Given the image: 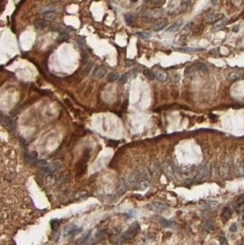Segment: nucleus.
I'll use <instances>...</instances> for the list:
<instances>
[{
    "label": "nucleus",
    "mask_w": 244,
    "mask_h": 245,
    "mask_svg": "<svg viewBox=\"0 0 244 245\" xmlns=\"http://www.w3.org/2000/svg\"><path fill=\"white\" fill-rule=\"evenodd\" d=\"M126 184H128L129 186L130 187H137L139 184V177L137 174H129L127 176V181L125 182Z\"/></svg>",
    "instance_id": "nucleus-9"
},
{
    "label": "nucleus",
    "mask_w": 244,
    "mask_h": 245,
    "mask_svg": "<svg viewBox=\"0 0 244 245\" xmlns=\"http://www.w3.org/2000/svg\"><path fill=\"white\" fill-rule=\"evenodd\" d=\"M167 25V21L166 20H161V21H157L154 25H153V30L155 31H160L162 30H163Z\"/></svg>",
    "instance_id": "nucleus-14"
},
{
    "label": "nucleus",
    "mask_w": 244,
    "mask_h": 245,
    "mask_svg": "<svg viewBox=\"0 0 244 245\" xmlns=\"http://www.w3.org/2000/svg\"><path fill=\"white\" fill-rule=\"evenodd\" d=\"M134 19H135V17H134V15H133V14H131V13H128V14H126V15H125V20H126V22H127V23L130 24V23H132V22L134 21Z\"/></svg>",
    "instance_id": "nucleus-32"
},
{
    "label": "nucleus",
    "mask_w": 244,
    "mask_h": 245,
    "mask_svg": "<svg viewBox=\"0 0 244 245\" xmlns=\"http://www.w3.org/2000/svg\"><path fill=\"white\" fill-rule=\"evenodd\" d=\"M0 123L8 128H11L13 126V121H12V119L9 117H6V116L0 117Z\"/></svg>",
    "instance_id": "nucleus-11"
},
{
    "label": "nucleus",
    "mask_w": 244,
    "mask_h": 245,
    "mask_svg": "<svg viewBox=\"0 0 244 245\" xmlns=\"http://www.w3.org/2000/svg\"><path fill=\"white\" fill-rule=\"evenodd\" d=\"M143 75L147 77L149 80H154L155 79V73L152 71V70H149V69H145L143 71Z\"/></svg>",
    "instance_id": "nucleus-23"
},
{
    "label": "nucleus",
    "mask_w": 244,
    "mask_h": 245,
    "mask_svg": "<svg viewBox=\"0 0 244 245\" xmlns=\"http://www.w3.org/2000/svg\"><path fill=\"white\" fill-rule=\"evenodd\" d=\"M218 205L217 202H214V201H207L206 202L204 205H203V207L204 209H213L215 207Z\"/></svg>",
    "instance_id": "nucleus-22"
},
{
    "label": "nucleus",
    "mask_w": 244,
    "mask_h": 245,
    "mask_svg": "<svg viewBox=\"0 0 244 245\" xmlns=\"http://www.w3.org/2000/svg\"><path fill=\"white\" fill-rule=\"evenodd\" d=\"M137 35L142 39H149L151 37V34L149 32H138Z\"/></svg>",
    "instance_id": "nucleus-35"
},
{
    "label": "nucleus",
    "mask_w": 244,
    "mask_h": 245,
    "mask_svg": "<svg viewBox=\"0 0 244 245\" xmlns=\"http://www.w3.org/2000/svg\"><path fill=\"white\" fill-rule=\"evenodd\" d=\"M242 164H243V168H244V159H243V161H242Z\"/></svg>",
    "instance_id": "nucleus-47"
},
{
    "label": "nucleus",
    "mask_w": 244,
    "mask_h": 245,
    "mask_svg": "<svg viewBox=\"0 0 244 245\" xmlns=\"http://www.w3.org/2000/svg\"><path fill=\"white\" fill-rule=\"evenodd\" d=\"M177 6H178V2L177 1H173V2H171L169 4V8L170 9H174V8L177 7Z\"/></svg>",
    "instance_id": "nucleus-39"
},
{
    "label": "nucleus",
    "mask_w": 244,
    "mask_h": 245,
    "mask_svg": "<svg viewBox=\"0 0 244 245\" xmlns=\"http://www.w3.org/2000/svg\"><path fill=\"white\" fill-rule=\"evenodd\" d=\"M108 145H111V146H117L118 145V141H108Z\"/></svg>",
    "instance_id": "nucleus-43"
},
{
    "label": "nucleus",
    "mask_w": 244,
    "mask_h": 245,
    "mask_svg": "<svg viewBox=\"0 0 244 245\" xmlns=\"http://www.w3.org/2000/svg\"><path fill=\"white\" fill-rule=\"evenodd\" d=\"M236 204H237L238 207H240V206H241V205L244 204V195H239V197L237 198V199H236Z\"/></svg>",
    "instance_id": "nucleus-34"
},
{
    "label": "nucleus",
    "mask_w": 244,
    "mask_h": 245,
    "mask_svg": "<svg viewBox=\"0 0 244 245\" xmlns=\"http://www.w3.org/2000/svg\"><path fill=\"white\" fill-rule=\"evenodd\" d=\"M155 77L159 80L160 82H165L168 79V75L166 72L163 71H158L155 73Z\"/></svg>",
    "instance_id": "nucleus-16"
},
{
    "label": "nucleus",
    "mask_w": 244,
    "mask_h": 245,
    "mask_svg": "<svg viewBox=\"0 0 244 245\" xmlns=\"http://www.w3.org/2000/svg\"><path fill=\"white\" fill-rule=\"evenodd\" d=\"M90 234H91V231H89L88 233H87V234H84L83 237H81L78 241H77V243L78 244H82L83 242H84L85 241H87L88 238H89V236H90Z\"/></svg>",
    "instance_id": "nucleus-33"
},
{
    "label": "nucleus",
    "mask_w": 244,
    "mask_h": 245,
    "mask_svg": "<svg viewBox=\"0 0 244 245\" xmlns=\"http://www.w3.org/2000/svg\"><path fill=\"white\" fill-rule=\"evenodd\" d=\"M149 181H147V180H141V181H140L139 182V184H138V186H137V188L139 189V190H145V189H147L148 188V187H149Z\"/></svg>",
    "instance_id": "nucleus-20"
},
{
    "label": "nucleus",
    "mask_w": 244,
    "mask_h": 245,
    "mask_svg": "<svg viewBox=\"0 0 244 245\" xmlns=\"http://www.w3.org/2000/svg\"><path fill=\"white\" fill-rule=\"evenodd\" d=\"M87 66H88V67H87V68L84 69V75H87V73H89V71H90V69H91V67H92V64H89Z\"/></svg>",
    "instance_id": "nucleus-41"
},
{
    "label": "nucleus",
    "mask_w": 244,
    "mask_h": 245,
    "mask_svg": "<svg viewBox=\"0 0 244 245\" xmlns=\"http://www.w3.org/2000/svg\"><path fill=\"white\" fill-rule=\"evenodd\" d=\"M192 26H193L192 22L186 23V26L184 27V29L182 30V33H183V34H186V33H188V32L190 31V30L192 29Z\"/></svg>",
    "instance_id": "nucleus-31"
},
{
    "label": "nucleus",
    "mask_w": 244,
    "mask_h": 245,
    "mask_svg": "<svg viewBox=\"0 0 244 245\" xmlns=\"http://www.w3.org/2000/svg\"><path fill=\"white\" fill-rule=\"evenodd\" d=\"M194 66H196V68H197V71H200V72H202L204 73L209 72L207 66L205 64H203V63H197V64H194Z\"/></svg>",
    "instance_id": "nucleus-21"
},
{
    "label": "nucleus",
    "mask_w": 244,
    "mask_h": 245,
    "mask_svg": "<svg viewBox=\"0 0 244 245\" xmlns=\"http://www.w3.org/2000/svg\"><path fill=\"white\" fill-rule=\"evenodd\" d=\"M137 172H138V175L140 176L142 178V180H147V181H151L152 180V174L151 171L142 164L139 165L137 167Z\"/></svg>",
    "instance_id": "nucleus-4"
},
{
    "label": "nucleus",
    "mask_w": 244,
    "mask_h": 245,
    "mask_svg": "<svg viewBox=\"0 0 244 245\" xmlns=\"http://www.w3.org/2000/svg\"><path fill=\"white\" fill-rule=\"evenodd\" d=\"M52 239L53 241H57V240L59 239V231H58V230L53 231V233H52Z\"/></svg>",
    "instance_id": "nucleus-40"
},
{
    "label": "nucleus",
    "mask_w": 244,
    "mask_h": 245,
    "mask_svg": "<svg viewBox=\"0 0 244 245\" xmlns=\"http://www.w3.org/2000/svg\"><path fill=\"white\" fill-rule=\"evenodd\" d=\"M173 80H174V83H178V81H179V75H173Z\"/></svg>",
    "instance_id": "nucleus-42"
},
{
    "label": "nucleus",
    "mask_w": 244,
    "mask_h": 245,
    "mask_svg": "<svg viewBox=\"0 0 244 245\" xmlns=\"http://www.w3.org/2000/svg\"><path fill=\"white\" fill-rule=\"evenodd\" d=\"M139 229H140V225H139V223H138L137 221H135V222H133V223L129 227L128 230L125 231L124 233L121 235V237L124 239L125 241H129V240L134 238V237H135V236L137 235V233L139 232Z\"/></svg>",
    "instance_id": "nucleus-2"
},
{
    "label": "nucleus",
    "mask_w": 244,
    "mask_h": 245,
    "mask_svg": "<svg viewBox=\"0 0 244 245\" xmlns=\"http://www.w3.org/2000/svg\"><path fill=\"white\" fill-rule=\"evenodd\" d=\"M211 175V165L210 164L206 163L205 164H203L197 171V174L196 175V177L194 179L200 181V180H204L206 178H209Z\"/></svg>",
    "instance_id": "nucleus-1"
},
{
    "label": "nucleus",
    "mask_w": 244,
    "mask_h": 245,
    "mask_svg": "<svg viewBox=\"0 0 244 245\" xmlns=\"http://www.w3.org/2000/svg\"><path fill=\"white\" fill-rule=\"evenodd\" d=\"M237 229H238V227H237L236 223H232L231 226L229 227V231H231V232H236Z\"/></svg>",
    "instance_id": "nucleus-38"
},
{
    "label": "nucleus",
    "mask_w": 244,
    "mask_h": 245,
    "mask_svg": "<svg viewBox=\"0 0 244 245\" xmlns=\"http://www.w3.org/2000/svg\"><path fill=\"white\" fill-rule=\"evenodd\" d=\"M118 78H119V75H118V73H109L108 76H107V80L109 82H115Z\"/></svg>",
    "instance_id": "nucleus-27"
},
{
    "label": "nucleus",
    "mask_w": 244,
    "mask_h": 245,
    "mask_svg": "<svg viewBox=\"0 0 244 245\" xmlns=\"http://www.w3.org/2000/svg\"><path fill=\"white\" fill-rule=\"evenodd\" d=\"M179 51H183V52H189V53H194V52H200V51H203L204 49H200V48H188V47H186V48H179L178 49Z\"/></svg>",
    "instance_id": "nucleus-26"
},
{
    "label": "nucleus",
    "mask_w": 244,
    "mask_h": 245,
    "mask_svg": "<svg viewBox=\"0 0 244 245\" xmlns=\"http://www.w3.org/2000/svg\"><path fill=\"white\" fill-rule=\"evenodd\" d=\"M117 190H118V193L119 195H123L126 190H127V187H126V183L124 180L120 179L118 183V186H117Z\"/></svg>",
    "instance_id": "nucleus-12"
},
{
    "label": "nucleus",
    "mask_w": 244,
    "mask_h": 245,
    "mask_svg": "<svg viewBox=\"0 0 244 245\" xmlns=\"http://www.w3.org/2000/svg\"><path fill=\"white\" fill-rule=\"evenodd\" d=\"M240 245H244V238L241 240V242H240Z\"/></svg>",
    "instance_id": "nucleus-45"
},
{
    "label": "nucleus",
    "mask_w": 244,
    "mask_h": 245,
    "mask_svg": "<svg viewBox=\"0 0 244 245\" xmlns=\"http://www.w3.org/2000/svg\"><path fill=\"white\" fill-rule=\"evenodd\" d=\"M82 230L81 228L77 227L76 225L75 224H70V225H67L65 228H64V236L65 237H69V236H75L77 235L79 232Z\"/></svg>",
    "instance_id": "nucleus-6"
},
{
    "label": "nucleus",
    "mask_w": 244,
    "mask_h": 245,
    "mask_svg": "<svg viewBox=\"0 0 244 245\" xmlns=\"http://www.w3.org/2000/svg\"><path fill=\"white\" fill-rule=\"evenodd\" d=\"M205 19L207 22H213L216 20H219V16L217 14H209V15H206Z\"/></svg>",
    "instance_id": "nucleus-25"
},
{
    "label": "nucleus",
    "mask_w": 244,
    "mask_h": 245,
    "mask_svg": "<svg viewBox=\"0 0 244 245\" xmlns=\"http://www.w3.org/2000/svg\"><path fill=\"white\" fill-rule=\"evenodd\" d=\"M150 171H151V174H152L155 177H159L161 175V173H162V169H161V166H160V164L158 163V161H152L151 163V166H150Z\"/></svg>",
    "instance_id": "nucleus-7"
},
{
    "label": "nucleus",
    "mask_w": 244,
    "mask_h": 245,
    "mask_svg": "<svg viewBox=\"0 0 244 245\" xmlns=\"http://www.w3.org/2000/svg\"><path fill=\"white\" fill-rule=\"evenodd\" d=\"M219 175L222 179H228L231 175V168L227 163H222L219 166Z\"/></svg>",
    "instance_id": "nucleus-5"
},
{
    "label": "nucleus",
    "mask_w": 244,
    "mask_h": 245,
    "mask_svg": "<svg viewBox=\"0 0 244 245\" xmlns=\"http://www.w3.org/2000/svg\"><path fill=\"white\" fill-rule=\"evenodd\" d=\"M240 78V73H230L228 75V79L229 81H235Z\"/></svg>",
    "instance_id": "nucleus-28"
},
{
    "label": "nucleus",
    "mask_w": 244,
    "mask_h": 245,
    "mask_svg": "<svg viewBox=\"0 0 244 245\" xmlns=\"http://www.w3.org/2000/svg\"><path fill=\"white\" fill-rule=\"evenodd\" d=\"M242 221H243V223H244V213H243V216H242Z\"/></svg>",
    "instance_id": "nucleus-46"
},
{
    "label": "nucleus",
    "mask_w": 244,
    "mask_h": 245,
    "mask_svg": "<svg viewBox=\"0 0 244 245\" xmlns=\"http://www.w3.org/2000/svg\"><path fill=\"white\" fill-rule=\"evenodd\" d=\"M159 219V223L164 227V228H168V227H171L173 225V222L172 221H170V220H167L166 218H158Z\"/></svg>",
    "instance_id": "nucleus-24"
},
{
    "label": "nucleus",
    "mask_w": 244,
    "mask_h": 245,
    "mask_svg": "<svg viewBox=\"0 0 244 245\" xmlns=\"http://www.w3.org/2000/svg\"><path fill=\"white\" fill-rule=\"evenodd\" d=\"M182 24H183V22H182L181 20L176 21V22L173 23L170 27H168V29L166 30V31H167V32H175V31H177V30L181 28Z\"/></svg>",
    "instance_id": "nucleus-13"
},
{
    "label": "nucleus",
    "mask_w": 244,
    "mask_h": 245,
    "mask_svg": "<svg viewBox=\"0 0 244 245\" xmlns=\"http://www.w3.org/2000/svg\"><path fill=\"white\" fill-rule=\"evenodd\" d=\"M129 79V73H125L124 75H122L121 78H120V83L121 84H125Z\"/></svg>",
    "instance_id": "nucleus-37"
},
{
    "label": "nucleus",
    "mask_w": 244,
    "mask_h": 245,
    "mask_svg": "<svg viewBox=\"0 0 244 245\" xmlns=\"http://www.w3.org/2000/svg\"><path fill=\"white\" fill-rule=\"evenodd\" d=\"M34 25L35 27L37 28V29H43L46 27V20L43 19H36L35 22H34Z\"/></svg>",
    "instance_id": "nucleus-19"
},
{
    "label": "nucleus",
    "mask_w": 244,
    "mask_h": 245,
    "mask_svg": "<svg viewBox=\"0 0 244 245\" xmlns=\"http://www.w3.org/2000/svg\"><path fill=\"white\" fill-rule=\"evenodd\" d=\"M196 72H197V68H196V66H194V64L190 65L185 70V75H186V77H192L194 73H196Z\"/></svg>",
    "instance_id": "nucleus-17"
},
{
    "label": "nucleus",
    "mask_w": 244,
    "mask_h": 245,
    "mask_svg": "<svg viewBox=\"0 0 244 245\" xmlns=\"http://www.w3.org/2000/svg\"><path fill=\"white\" fill-rule=\"evenodd\" d=\"M106 73H107V71L104 66H99L94 71L93 76L95 79H100V78H103L106 75Z\"/></svg>",
    "instance_id": "nucleus-10"
},
{
    "label": "nucleus",
    "mask_w": 244,
    "mask_h": 245,
    "mask_svg": "<svg viewBox=\"0 0 244 245\" xmlns=\"http://www.w3.org/2000/svg\"><path fill=\"white\" fill-rule=\"evenodd\" d=\"M238 30H239V26L233 28V31H234V32H236V31H238Z\"/></svg>",
    "instance_id": "nucleus-44"
},
{
    "label": "nucleus",
    "mask_w": 244,
    "mask_h": 245,
    "mask_svg": "<svg viewBox=\"0 0 244 245\" xmlns=\"http://www.w3.org/2000/svg\"><path fill=\"white\" fill-rule=\"evenodd\" d=\"M226 25V19H219L217 20L216 23H215V25L213 27V30H221L224 26Z\"/></svg>",
    "instance_id": "nucleus-18"
},
{
    "label": "nucleus",
    "mask_w": 244,
    "mask_h": 245,
    "mask_svg": "<svg viewBox=\"0 0 244 245\" xmlns=\"http://www.w3.org/2000/svg\"><path fill=\"white\" fill-rule=\"evenodd\" d=\"M59 220L58 219H52L51 220V227H52V229L53 231H56L58 230V228H59Z\"/></svg>",
    "instance_id": "nucleus-30"
},
{
    "label": "nucleus",
    "mask_w": 244,
    "mask_h": 245,
    "mask_svg": "<svg viewBox=\"0 0 244 245\" xmlns=\"http://www.w3.org/2000/svg\"><path fill=\"white\" fill-rule=\"evenodd\" d=\"M147 207L154 212H163L167 209L168 207L164 203H162L159 201H152L147 205Z\"/></svg>",
    "instance_id": "nucleus-3"
},
{
    "label": "nucleus",
    "mask_w": 244,
    "mask_h": 245,
    "mask_svg": "<svg viewBox=\"0 0 244 245\" xmlns=\"http://www.w3.org/2000/svg\"><path fill=\"white\" fill-rule=\"evenodd\" d=\"M230 217H231V211H230V209H228V207H224L222 212H221V218H222V220H223L224 222H227L228 220L229 219Z\"/></svg>",
    "instance_id": "nucleus-15"
},
{
    "label": "nucleus",
    "mask_w": 244,
    "mask_h": 245,
    "mask_svg": "<svg viewBox=\"0 0 244 245\" xmlns=\"http://www.w3.org/2000/svg\"><path fill=\"white\" fill-rule=\"evenodd\" d=\"M55 17V14L53 13L52 11H50V12H45L44 13V19L46 20H52Z\"/></svg>",
    "instance_id": "nucleus-29"
},
{
    "label": "nucleus",
    "mask_w": 244,
    "mask_h": 245,
    "mask_svg": "<svg viewBox=\"0 0 244 245\" xmlns=\"http://www.w3.org/2000/svg\"><path fill=\"white\" fill-rule=\"evenodd\" d=\"M163 171L165 175L169 178V179H173L174 176V172L173 166L171 164V163H169L168 161H164L163 162Z\"/></svg>",
    "instance_id": "nucleus-8"
},
{
    "label": "nucleus",
    "mask_w": 244,
    "mask_h": 245,
    "mask_svg": "<svg viewBox=\"0 0 244 245\" xmlns=\"http://www.w3.org/2000/svg\"><path fill=\"white\" fill-rule=\"evenodd\" d=\"M219 244L220 245H228V240L225 237H219Z\"/></svg>",
    "instance_id": "nucleus-36"
}]
</instances>
